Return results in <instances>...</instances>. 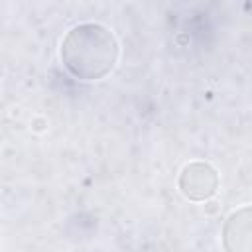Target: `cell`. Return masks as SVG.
I'll list each match as a JSON object with an SVG mask.
<instances>
[{
  "mask_svg": "<svg viewBox=\"0 0 252 252\" xmlns=\"http://www.w3.org/2000/svg\"><path fill=\"white\" fill-rule=\"evenodd\" d=\"M120 45L114 32L100 22H81L67 30L59 45V59L77 81H100L118 63Z\"/></svg>",
  "mask_w": 252,
  "mask_h": 252,
  "instance_id": "1",
  "label": "cell"
},
{
  "mask_svg": "<svg viewBox=\"0 0 252 252\" xmlns=\"http://www.w3.org/2000/svg\"><path fill=\"white\" fill-rule=\"evenodd\" d=\"M219 173L209 161H189L181 167L177 177V187L181 195L189 201H207L219 191Z\"/></svg>",
  "mask_w": 252,
  "mask_h": 252,
  "instance_id": "2",
  "label": "cell"
},
{
  "mask_svg": "<svg viewBox=\"0 0 252 252\" xmlns=\"http://www.w3.org/2000/svg\"><path fill=\"white\" fill-rule=\"evenodd\" d=\"M222 252H252V205L232 211L220 230Z\"/></svg>",
  "mask_w": 252,
  "mask_h": 252,
  "instance_id": "3",
  "label": "cell"
}]
</instances>
